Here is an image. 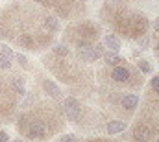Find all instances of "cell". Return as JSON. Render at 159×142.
<instances>
[{
	"label": "cell",
	"mask_w": 159,
	"mask_h": 142,
	"mask_svg": "<svg viewBox=\"0 0 159 142\" xmlns=\"http://www.w3.org/2000/svg\"><path fill=\"white\" fill-rule=\"evenodd\" d=\"M63 107H65V114L70 118V120H78L80 118V104L78 100H74V98H67L65 100V104H63Z\"/></svg>",
	"instance_id": "obj_1"
},
{
	"label": "cell",
	"mask_w": 159,
	"mask_h": 142,
	"mask_svg": "<svg viewBox=\"0 0 159 142\" xmlns=\"http://www.w3.org/2000/svg\"><path fill=\"white\" fill-rule=\"evenodd\" d=\"M78 54L81 59L93 61V59H98L102 55V50H100V46H83L81 50H78Z\"/></svg>",
	"instance_id": "obj_2"
},
{
	"label": "cell",
	"mask_w": 159,
	"mask_h": 142,
	"mask_svg": "<svg viewBox=\"0 0 159 142\" xmlns=\"http://www.w3.org/2000/svg\"><path fill=\"white\" fill-rule=\"evenodd\" d=\"M46 135V127L43 122H32L30 124V137L32 139H44Z\"/></svg>",
	"instance_id": "obj_3"
},
{
	"label": "cell",
	"mask_w": 159,
	"mask_h": 142,
	"mask_svg": "<svg viewBox=\"0 0 159 142\" xmlns=\"http://www.w3.org/2000/svg\"><path fill=\"white\" fill-rule=\"evenodd\" d=\"M135 140L137 142H146L150 137H152V133H150V129L146 127V126H139L137 129H135Z\"/></svg>",
	"instance_id": "obj_4"
},
{
	"label": "cell",
	"mask_w": 159,
	"mask_h": 142,
	"mask_svg": "<svg viewBox=\"0 0 159 142\" xmlns=\"http://www.w3.org/2000/svg\"><path fill=\"white\" fill-rule=\"evenodd\" d=\"M104 44H106L111 52H119L120 50V41L115 35H106L104 37Z\"/></svg>",
	"instance_id": "obj_5"
},
{
	"label": "cell",
	"mask_w": 159,
	"mask_h": 142,
	"mask_svg": "<svg viewBox=\"0 0 159 142\" xmlns=\"http://www.w3.org/2000/svg\"><path fill=\"white\" fill-rule=\"evenodd\" d=\"M124 127H126V122H120V120L109 122V124H107V133H109V135H115V133L124 131Z\"/></svg>",
	"instance_id": "obj_6"
},
{
	"label": "cell",
	"mask_w": 159,
	"mask_h": 142,
	"mask_svg": "<svg viewBox=\"0 0 159 142\" xmlns=\"http://www.w3.org/2000/svg\"><path fill=\"white\" fill-rule=\"evenodd\" d=\"M111 76H113V79H117V81H126V79L129 78V70L124 69V67H117Z\"/></svg>",
	"instance_id": "obj_7"
},
{
	"label": "cell",
	"mask_w": 159,
	"mask_h": 142,
	"mask_svg": "<svg viewBox=\"0 0 159 142\" xmlns=\"http://www.w3.org/2000/svg\"><path fill=\"white\" fill-rule=\"evenodd\" d=\"M137 104H139V98L137 96H133V94H128V96H124V100H122V105L126 107V109H135L137 107Z\"/></svg>",
	"instance_id": "obj_8"
},
{
	"label": "cell",
	"mask_w": 159,
	"mask_h": 142,
	"mask_svg": "<svg viewBox=\"0 0 159 142\" xmlns=\"http://www.w3.org/2000/svg\"><path fill=\"white\" fill-rule=\"evenodd\" d=\"M43 87H44V91L50 94V96H54V98H59V89L52 83V81H44L43 83Z\"/></svg>",
	"instance_id": "obj_9"
},
{
	"label": "cell",
	"mask_w": 159,
	"mask_h": 142,
	"mask_svg": "<svg viewBox=\"0 0 159 142\" xmlns=\"http://www.w3.org/2000/svg\"><path fill=\"white\" fill-rule=\"evenodd\" d=\"M44 28L50 30V32H57L59 24H57V20H56L54 17H46V19H44Z\"/></svg>",
	"instance_id": "obj_10"
},
{
	"label": "cell",
	"mask_w": 159,
	"mask_h": 142,
	"mask_svg": "<svg viewBox=\"0 0 159 142\" xmlns=\"http://www.w3.org/2000/svg\"><path fill=\"white\" fill-rule=\"evenodd\" d=\"M104 59H106V63H109V65H119V63H124L117 54H106V55H104Z\"/></svg>",
	"instance_id": "obj_11"
},
{
	"label": "cell",
	"mask_w": 159,
	"mask_h": 142,
	"mask_svg": "<svg viewBox=\"0 0 159 142\" xmlns=\"http://www.w3.org/2000/svg\"><path fill=\"white\" fill-rule=\"evenodd\" d=\"M13 87H15L17 92L24 94V79H22V78H15V79H13Z\"/></svg>",
	"instance_id": "obj_12"
},
{
	"label": "cell",
	"mask_w": 159,
	"mask_h": 142,
	"mask_svg": "<svg viewBox=\"0 0 159 142\" xmlns=\"http://www.w3.org/2000/svg\"><path fill=\"white\" fill-rule=\"evenodd\" d=\"M19 44H22V46H26V48H34V41H32V37L30 35L19 37Z\"/></svg>",
	"instance_id": "obj_13"
},
{
	"label": "cell",
	"mask_w": 159,
	"mask_h": 142,
	"mask_svg": "<svg viewBox=\"0 0 159 142\" xmlns=\"http://www.w3.org/2000/svg\"><path fill=\"white\" fill-rule=\"evenodd\" d=\"M0 55H4V57H7V59H11V57H13V50H11L9 46H6V44H2V46H0Z\"/></svg>",
	"instance_id": "obj_14"
},
{
	"label": "cell",
	"mask_w": 159,
	"mask_h": 142,
	"mask_svg": "<svg viewBox=\"0 0 159 142\" xmlns=\"http://www.w3.org/2000/svg\"><path fill=\"white\" fill-rule=\"evenodd\" d=\"M4 69H9V59L0 55V70H4Z\"/></svg>",
	"instance_id": "obj_15"
},
{
	"label": "cell",
	"mask_w": 159,
	"mask_h": 142,
	"mask_svg": "<svg viewBox=\"0 0 159 142\" xmlns=\"http://www.w3.org/2000/svg\"><path fill=\"white\" fill-rule=\"evenodd\" d=\"M54 52H56L57 55H67V54H69V50H67L65 46H56V48H54Z\"/></svg>",
	"instance_id": "obj_16"
},
{
	"label": "cell",
	"mask_w": 159,
	"mask_h": 142,
	"mask_svg": "<svg viewBox=\"0 0 159 142\" xmlns=\"http://www.w3.org/2000/svg\"><path fill=\"white\" fill-rule=\"evenodd\" d=\"M152 89H154V91H157V92H159V76H156V78H152Z\"/></svg>",
	"instance_id": "obj_17"
},
{
	"label": "cell",
	"mask_w": 159,
	"mask_h": 142,
	"mask_svg": "<svg viewBox=\"0 0 159 142\" xmlns=\"http://www.w3.org/2000/svg\"><path fill=\"white\" fill-rule=\"evenodd\" d=\"M17 61H19L22 67H28V63H26V57H24L22 54H19V55H17Z\"/></svg>",
	"instance_id": "obj_18"
},
{
	"label": "cell",
	"mask_w": 159,
	"mask_h": 142,
	"mask_svg": "<svg viewBox=\"0 0 159 142\" xmlns=\"http://www.w3.org/2000/svg\"><path fill=\"white\" fill-rule=\"evenodd\" d=\"M139 65H141V70H143V72H150V67H148V63H146V61H141Z\"/></svg>",
	"instance_id": "obj_19"
},
{
	"label": "cell",
	"mask_w": 159,
	"mask_h": 142,
	"mask_svg": "<svg viewBox=\"0 0 159 142\" xmlns=\"http://www.w3.org/2000/svg\"><path fill=\"white\" fill-rule=\"evenodd\" d=\"M139 46H141V48H146V46H148V37H143V39L139 41Z\"/></svg>",
	"instance_id": "obj_20"
},
{
	"label": "cell",
	"mask_w": 159,
	"mask_h": 142,
	"mask_svg": "<svg viewBox=\"0 0 159 142\" xmlns=\"http://www.w3.org/2000/svg\"><path fill=\"white\" fill-rule=\"evenodd\" d=\"M7 139H9L7 133H6V131H0V142H7Z\"/></svg>",
	"instance_id": "obj_21"
},
{
	"label": "cell",
	"mask_w": 159,
	"mask_h": 142,
	"mask_svg": "<svg viewBox=\"0 0 159 142\" xmlns=\"http://www.w3.org/2000/svg\"><path fill=\"white\" fill-rule=\"evenodd\" d=\"M61 142H72V135H65V137H61Z\"/></svg>",
	"instance_id": "obj_22"
},
{
	"label": "cell",
	"mask_w": 159,
	"mask_h": 142,
	"mask_svg": "<svg viewBox=\"0 0 159 142\" xmlns=\"http://www.w3.org/2000/svg\"><path fill=\"white\" fill-rule=\"evenodd\" d=\"M154 28H156V32H157V33H159V19H157V20H156V24H154Z\"/></svg>",
	"instance_id": "obj_23"
},
{
	"label": "cell",
	"mask_w": 159,
	"mask_h": 142,
	"mask_svg": "<svg viewBox=\"0 0 159 142\" xmlns=\"http://www.w3.org/2000/svg\"><path fill=\"white\" fill-rule=\"evenodd\" d=\"M34 2H44V0H34Z\"/></svg>",
	"instance_id": "obj_24"
},
{
	"label": "cell",
	"mask_w": 159,
	"mask_h": 142,
	"mask_svg": "<svg viewBox=\"0 0 159 142\" xmlns=\"http://www.w3.org/2000/svg\"><path fill=\"white\" fill-rule=\"evenodd\" d=\"M157 50H159V42H157Z\"/></svg>",
	"instance_id": "obj_25"
},
{
	"label": "cell",
	"mask_w": 159,
	"mask_h": 142,
	"mask_svg": "<svg viewBox=\"0 0 159 142\" xmlns=\"http://www.w3.org/2000/svg\"><path fill=\"white\" fill-rule=\"evenodd\" d=\"M17 142H20V140H17Z\"/></svg>",
	"instance_id": "obj_26"
},
{
	"label": "cell",
	"mask_w": 159,
	"mask_h": 142,
	"mask_svg": "<svg viewBox=\"0 0 159 142\" xmlns=\"http://www.w3.org/2000/svg\"><path fill=\"white\" fill-rule=\"evenodd\" d=\"M157 142H159V140H157Z\"/></svg>",
	"instance_id": "obj_27"
}]
</instances>
